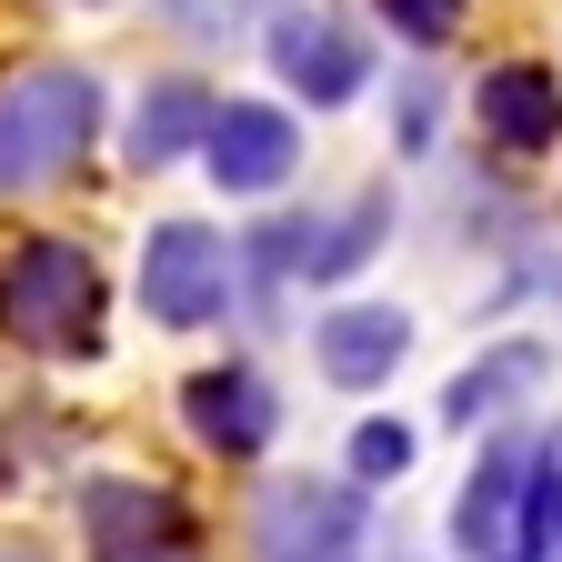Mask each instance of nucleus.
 Instances as JSON below:
<instances>
[{
    "instance_id": "f257e3e1",
    "label": "nucleus",
    "mask_w": 562,
    "mask_h": 562,
    "mask_svg": "<svg viewBox=\"0 0 562 562\" xmlns=\"http://www.w3.org/2000/svg\"><path fill=\"white\" fill-rule=\"evenodd\" d=\"M0 341L41 351V362L101 351V261L81 241H21L0 261Z\"/></svg>"
},
{
    "instance_id": "f03ea898",
    "label": "nucleus",
    "mask_w": 562,
    "mask_h": 562,
    "mask_svg": "<svg viewBox=\"0 0 562 562\" xmlns=\"http://www.w3.org/2000/svg\"><path fill=\"white\" fill-rule=\"evenodd\" d=\"M101 131V81L70 60H41L21 81H0V191H41L50 171H70Z\"/></svg>"
},
{
    "instance_id": "7ed1b4c3",
    "label": "nucleus",
    "mask_w": 562,
    "mask_h": 562,
    "mask_svg": "<svg viewBox=\"0 0 562 562\" xmlns=\"http://www.w3.org/2000/svg\"><path fill=\"white\" fill-rule=\"evenodd\" d=\"M362 492L351 482H281L251 513V552L261 562H362Z\"/></svg>"
},
{
    "instance_id": "20e7f679",
    "label": "nucleus",
    "mask_w": 562,
    "mask_h": 562,
    "mask_svg": "<svg viewBox=\"0 0 562 562\" xmlns=\"http://www.w3.org/2000/svg\"><path fill=\"white\" fill-rule=\"evenodd\" d=\"M140 302H151L161 331H201V322H222V302H232V251H222V232H201V222H161L151 241H140Z\"/></svg>"
},
{
    "instance_id": "39448f33",
    "label": "nucleus",
    "mask_w": 562,
    "mask_h": 562,
    "mask_svg": "<svg viewBox=\"0 0 562 562\" xmlns=\"http://www.w3.org/2000/svg\"><path fill=\"white\" fill-rule=\"evenodd\" d=\"M81 542H91V562H181L191 522H181V503L161 482L101 472V482H81Z\"/></svg>"
},
{
    "instance_id": "423d86ee",
    "label": "nucleus",
    "mask_w": 562,
    "mask_h": 562,
    "mask_svg": "<svg viewBox=\"0 0 562 562\" xmlns=\"http://www.w3.org/2000/svg\"><path fill=\"white\" fill-rule=\"evenodd\" d=\"M201 151H211V181L241 191V201H271L281 181L302 171V131L292 111H271V101H222L201 131Z\"/></svg>"
},
{
    "instance_id": "0eeeda50",
    "label": "nucleus",
    "mask_w": 562,
    "mask_h": 562,
    "mask_svg": "<svg viewBox=\"0 0 562 562\" xmlns=\"http://www.w3.org/2000/svg\"><path fill=\"white\" fill-rule=\"evenodd\" d=\"M271 70H281L302 101L331 111V101H351V91L372 81V41L351 31V21H322V11H281V21H271Z\"/></svg>"
},
{
    "instance_id": "6e6552de",
    "label": "nucleus",
    "mask_w": 562,
    "mask_h": 562,
    "mask_svg": "<svg viewBox=\"0 0 562 562\" xmlns=\"http://www.w3.org/2000/svg\"><path fill=\"white\" fill-rule=\"evenodd\" d=\"M522 472H532V442H492L452 503V542L472 562H532L522 552Z\"/></svg>"
},
{
    "instance_id": "1a4fd4ad",
    "label": "nucleus",
    "mask_w": 562,
    "mask_h": 562,
    "mask_svg": "<svg viewBox=\"0 0 562 562\" xmlns=\"http://www.w3.org/2000/svg\"><path fill=\"white\" fill-rule=\"evenodd\" d=\"M181 412H191V432L211 442V452H232V462H251L261 442H271V382L251 372V362H211V372H191L181 382Z\"/></svg>"
},
{
    "instance_id": "9d476101",
    "label": "nucleus",
    "mask_w": 562,
    "mask_h": 562,
    "mask_svg": "<svg viewBox=\"0 0 562 562\" xmlns=\"http://www.w3.org/2000/svg\"><path fill=\"white\" fill-rule=\"evenodd\" d=\"M472 121H482L492 151H552V140H562V81L542 60H503V70H482Z\"/></svg>"
},
{
    "instance_id": "9b49d317",
    "label": "nucleus",
    "mask_w": 562,
    "mask_h": 562,
    "mask_svg": "<svg viewBox=\"0 0 562 562\" xmlns=\"http://www.w3.org/2000/svg\"><path fill=\"white\" fill-rule=\"evenodd\" d=\"M312 351H322V372H331L341 392H372V382L402 372V351H412V312H392V302H351V312H331V322L312 331Z\"/></svg>"
},
{
    "instance_id": "f8f14e48",
    "label": "nucleus",
    "mask_w": 562,
    "mask_h": 562,
    "mask_svg": "<svg viewBox=\"0 0 562 562\" xmlns=\"http://www.w3.org/2000/svg\"><path fill=\"white\" fill-rule=\"evenodd\" d=\"M211 111H222V101H211L201 81H151V91H140V111H131V161H140V171H161V161L201 151Z\"/></svg>"
},
{
    "instance_id": "ddd939ff",
    "label": "nucleus",
    "mask_w": 562,
    "mask_h": 562,
    "mask_svg": "<svg viewBox=\"0 0 562 562\" xmlns=\"http://www.w3.org/2000/svg\"><path fill=\"white\" fill-rule=\"evenodd\" d=\"M382 232H392V191H362L351 211H331V222L302 232V261H292V271H312V281H351V271L382 251Z\"/></svg>"
},
{
    "instance_id": "4468645a",
    "label": "nucleus",
    "mask_w": 562,
    "mask_h": 562,
    "mask_svg": "<svg viewBox=\"0 0 562 562\" xmlns=\"http://www.w3.org/2000/svg\"><path fill=\"white\" fill-rule=\"evenodd\" d=\"M542 372H552V351H542V341H503V351H492V362H472V372H462V382L442 392V412H452L462 432H472L482 412H503V392H532Z\"/></svg>"
},
{
    "instance_id": "2eb2a0df",
    "label": "nucleus",
    "mask_w": 562,
    "mask_h": 562,
    "mask_svg": "<svg viewBox=\"0 0 562 562\" xmlns=\"http://www.w3.org/2000/svg\"><path fill=\"white\" fill-rule=\"evenodd\" d=\"M522 552L562 562V452H532V472H522Z\"/></svg>"
},
{
    "instance_id": "dca6fc26",
    "label": "nucleus",
    "mask_w": 562,
    "mask_h": 562,
    "mask_svg": "<svg viewBox=\"0 0 562 562\" xmlns=\"http://www.w3.org/2000/svg\"><path fill=\"white\" fill-rule=\"evenodd\" d=\"M151 11H161V31H181V41H232V31L261 21V0H151Z\"/></svg>"
},
{
    "instance_id": "f3484780",
    "label": "nucleus",
    "mask_w": 562,
    "mask_h": 562,
    "mask_svg": "<svg viewBox=\"0 0 562 562\" xmlns=\"http://www.w3.org/2000/svg\"><path fill=\"white\" fill-rule=\"evenodd\" d=\"M351 472H362V482L412 472V432H402V422H362V432H351Z\"/></svg>"
},
{
    "instance_id": "a211bd4d",
    "label": "nucleus",
    "mask_w": 562,
    "mask_h": 562,
    "mask_svg": "<svg viewBox=\"0 0 562 562\" xmlns=\"http://www.w3.org/2000/svg\"><path fill=\"white\" fill-rule=\"evenodd\" d=\"M382 21H392L402 41L432 50V41H452V31H462V0H382Z\"/></svg>"
},
{
    "instance_id": "6ab92c4d",
    "label": "nucleus",
    "mask_w": 562,
    "mask_h": 562,
    "mask_svg": "<svg viewBox=\"0 0 562 562\" xmlns=\"http://www.w3.org/2000/svg\"><path fill=\"white\" fill-rule=\"evenodd\" d=\"M0 562H31V552H0Z\"/></svg>"
}]
</instances>
